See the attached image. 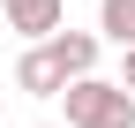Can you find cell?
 Masks as SVG:
<instances>
[{
    "mask_svg": "<svg viewBox=\"0 0 135 128\" xmlns=\"http://www.w3.org/2000/svg\"><path fill=\"white\" fill-rule=\"evenodd\" d=\"M68 98V128H135V90L128 83H105V75H75L60 90Z\"/></svg>",
    "mask_w": 135,
    "mask_h": 128,
    "instance_id": "6da1fadb",
    "label": "cell"
},
{
    "mask_svg": "<svg viewBox=\"0 0 135 128\" xmlns=\"http://www.w3.org/2000/svg\"><path fill=\"white\" fill-rule=\"evenodd\" d=\"M0 15H8V30H23V38L38 45V38H53L68 23V0H0Z\"/></svg>",
    "mask_w": 135,
    "mask_h": 128,
    "instance_id": "7a4b0ae2",
    "label": "cell"
},
{
    "mask_svg": "<svg viewBox=\"0 0 135 128\" xmlns=\"http://www.w3.org/2000/svg\"><path fill=\"white\" fill-rule=\"evenodd\" d=\"M15 90H30V98H60V90H68V75H60V60L45 53V38L15 60Z\"/></svg>",
    "mask_w": 135,
    "mask_h": 128,
    "instance_id": "3957f363",
    "label": "cell"
},
{
    "mask_svg": "<svg viewBox=\"0 0 135 128\" xmlns=\"http://www.w3.org/2000/svg\"><path fill=\"white\" fill-rule=\"evenodd\" d=\"M45 53L60 60V75H68V83L98 68V38H90V30H53V38H45Z\"/></svg>",
    "mask_w": 135,
    "mask_h": 128,
    "instance_id": "277c9868",
    "label": "cell"
},
{
    "mask_svg": "<svg viewBox=\"0 0 135 128\" xmlns=\"http://www.w3.org/2000/svg\"><path fill=\"white\" fill-rule=\"evenodd\" d=\"M98 23L113 45H135V0H98Z\"/></svg>",
    "mask_w": 135,
    "mask_h": 128,
    "instance_id": "5b68a950",
    "label": "cell"
},
{
    "mask_svg": "<svg viewBox=\"0 0 135 128\" xmlns=\"http://www.w3.org/2000/svg\"><path fill=\"white\" fill-rule=\"evenodd\" d=\"M120 83L135 90V45H120Z\"/></svg>",
    "mask_w": 135,
    "mask_h": 128,
    "instance_id": "8992f818",
    "label": "cell"
},
{
    "mask_svg": "<svg viewBox=\"0 0 135 128\" xmlns=\"http://www.w3.org/2000/svg\"><path fill=\"white\" fill-rule=\"evenodd\" d=\"M38 128H53V121H38Z\"/></svg>",
    "mask_w": 135,
    "mask_h": 128,
    "instance_id": "52a82bcc",
    "label": "cell"
},
{
    "mask_svg": "<svg viewBox=\"0 0 135 128\" xmlns=\"http://www.w3.org/2000/svg\"><path fill=\"white\" fill-rule=\"evenodd\" d=\"M0 106H8V98H0Z\"/></svg>",
    "mask_w": 135,
    "mask_h": 128,
    "instance_id": "ba28073f",
    "label": "cell"
}]
</instances>
